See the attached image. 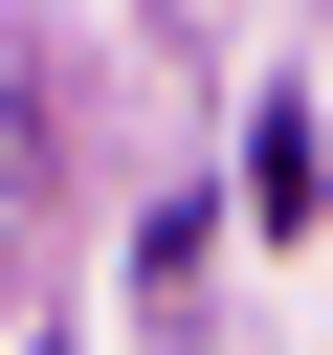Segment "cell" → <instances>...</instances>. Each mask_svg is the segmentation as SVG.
I'll return each instance as SVG.
<instances>
[{
	"label": "cell",
	"instance_id": "cell-1",
	"mask_svg": "<svg viewBox=\"0 0 333 355\" xmlns=\"http://www.w3.org/2000/svg\"><path fill=\"white\" fill-rule=\"evenodd\" d=\"M311 200H333V178H311V111L266 89V111H244V222H311Z\"/></svg>",
	"mask_w": 333,
	"mask_h": 355
}]
</instances>
